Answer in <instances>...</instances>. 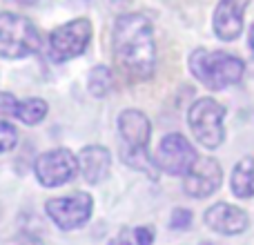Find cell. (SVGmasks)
<instances>
[{
	"label": "cell",
	"mask_w": 254,
	"mask_h": 245,
	"mask_svg": "<svg viewBox=\"0 0 254 245\" xmlns=\"http://www.w3.org/2000/svg\"><path fill=\"white\" fill-rule=\"evenodd\" d=\"M114 58L136 80L152 78L156 69L154 27L143 13H121L112 31Z\"/></svg>",
	"instance_id": "6da1fadb"
},
{
	"label": "cell",
	"mask_w": 254,
	"mask_h": 245,
	"mask_svg": "<svg viewBox=\"0 0 254 245\" xmlns=\"http://www.w3.org/2000/svg\"><path fill=\"white\" fill-rule=\"evenodd\" d=\"M149 119L138 110H125L119 116V134H121V154L123 161L134 170L147 172L149 176H158L156 158L149 154Z\"/></svg>",
	"instance_id": "7a4b0ae2"
},
{
	"label": "cell",
	"mask_w": 254,
	"mask_h": 245,
	"mask_svg": "<svg viewBox=\"0 0 254 245\" xmlns=\"http://www.w3.org/2000/svg\"><path fill=\"white\" fill-rule=\"evenodd\" d=\"M190 71L207 89L219 92V89H225L230 85H237L246 74V65H243L241 58L232 56L228 52L196 49L190 56Z\"/></svg>",
	"instance_id": "3957f363"
},
{
	"label": "cell",
	"mask_w": 254,
	"mask_h": 245,
	"mask_svg": "<svg viewBox=\"0 0 254 245\" xmlns=\"http://www.w3.org/2000/svg\"><path fill=\"white\" fill-rule=\"evenodd\" d=\"M40 49V34L36 25L22 13H0V56L16 61L27 58Z\"/></svg>",
	"instance_id": "277c9868"
},
{
	"label": "cell",
	"mask_w": 254,
	"mask_h": 245,
	"mask_svg": "<svg viewBox=\"0 0 254 245\" xmlns=\"http://www.w3.org/2000/svg\"><path fill=\"white\" fill-rule=\"evenodd\" d=\"M225 107L216 103L214 98H198L190 107L188 122L194 138L207 149H216L225 138Z\"/></svg>",
	"instance_id": "5b68a950"
},
{
	"label": "cell",
	"mask_w": 254,
	"mask_h": 245,
	"mask_svg": "<svg viewBox=\"0 0 254 245\" xmlns=\"http://www.w3.org/2000/svg\"><path fill=\"white\" fill-rule=\"evenodd\" d=\"M89 40H92V22L87 18H74L49 34L47 54L54 62L71 61L87 49Z\"/></svg>",
	"instance_id": "8992f818"
},
{
	"label": "cell",
	"mask_w": 254,
	"mask_h": 245,
	"mask_svg": "<svg viewBox=\"0 0 254 245\" xmlns=\"http://www.w3.org/2000/svg\"><path fill=\"white\" fill-rule=\"evenodd\" d=\"M94 210V201L87 192H76L71 196L49 198L45 212L52 223L61 230H78L89 221Z\"/></svg>",
	"instance_id": "52a82bcc"
},
{
	"label": "cell",
	"mask_w": 254,
	"mask_h": 245,
	"mask_svg": "<svg viewBox=\"0 0 254 245\" xmlns=\"http://www.w3.org/2000/svg\"><path fill=\"white\" fill-rule=\"evenodd\" d=\"M78 170V158L69 149H49L43 152L34 163V174L45 187H61L69 183Z\"/></svg>",
	"instance_id": "ba28073f"
},
{
	"label": "cell",
	"mask_w": 254,
	"mask_h": 245,
	"mask_svg": "<svg viewBox=\"0 0 254 245\" xmlns=\"http://www.w3.org/2000/svg\"><path fill=\"white\" fill-rule=\"evenodd\" d=\"M156 165L161 172L170 176H185L192 165L196 163V152H194L192 143L181 134H167L165 138L158 143L156 149Z\"/></svg>",
	"instance_id": "9c48e42d"
},
{
	"label": "cell",
	"mask_w": 254,
	"mask_h": 245,
	"mask_svg": "<svg viewBox=\"0 0 254 245\" xmlns=\"http://www.w3.org/2000/svg\"><path fill=\"white\" fill-rule=\"evenodd\" d=\"M221 181H223V172L219 161L212 156H203L196 158L192 170L183 176V189L188 196L205 198L221 187Z\"/></svg>",
	"instance_id": "30bf717a"
},
{
	"label": "cell",
	"mask_w": 254,
	"mask_h": 245,
	"mask_svg": "<svg viewBox=\"0 0 254 245\" xmlns=\"http://www.w3.org/2000/svg\"><path fill=\"white\" fill-rule=\"evenodd\" d=\"M250 0H219L214 11V34L221 40H234L243 31V13Z\"/></svg>",
	"instance_id": "8fae6325"
},
{
	"label": "cell",
	"mask_w": 254,
	"mask_h": 245,
	"mask_svg": "<svg viewBox=\"0 0 254 245\" xmlns=\"http://www.w3.org/2000/svg\"><path fill=\"white\" fill-rule=\"evenodd\" d=\"M205 223H207V228L214 230V232L232 237V234L246 232L250 219H248V214L241 207H234V205H230V203H216V205H212L210 210L205 212Z\"/></svg>",
	"instance_id": "7c38bea8"
},
{
	"label": "cell",
	"mask_w": 254,
	"mask_h": 245,
	"mask_svg": "<svg viewBox=\"0 0 254 245\" xmlns=\"http://www.w3.org/2000/svg\"><path fill=\"white\" fill-rule=\"evenodd\" d=\"M110 167H112V156L101 145H89L78 154V170L89 185L103 183L107 179V174H110Z\"/></svg>",
	"instance_id": "4fadbf2b"
},
{
	"label": "cell",
	"mask_w": 254,
	"mask_h": 245,
	"mask_svg": "<svg viewBox=\"0 0 254 245\" xmlns=\"http://www.w3.org/2000/svg\"><path fill=\"white\" fill-rule=\"evenodd\" d=\"M232 192L239 198L254 196V156H246L234 165L232 170Z\"/></svg>",
	"instance_id": "5bb4252c"
},
{
	"label": "cell",
	"mask_w": 254,
	"mask_h": 245,
	"mask_svg": "<svg viewBox=\"0 0 254 245\" xmlns=\"http://www.w3.org/2000/svg\"><path fill=\"white\" fill-rule=\"evenodd\" d=\"M47 112L49 105L43 98H27V101H20V105H18L16 119H20L25 125H38L47 116Z\"/></svg>",
	"instance_id": "9a60e30c"
},
{
	"label": "cell",
	"mask_w": 254,
	"mask_h": 245,
	"mask_svg": "<svg viewBox=\"0 0 254 245\" xmlns=\"http://www.w3.org/2000/svg\"><path fill=\"white\" fill-rule=\"evenodd\" d=\"M110 87H112V71L107 69L105 65L94 67V69L89 71V76H87L89 94H92V96H96V98H103L107 92H110Z\"/></svg>",
	"instance_id": "2e32d148"
},
{
	"label": "cell",
	"mask_w": 254,
	"mask_h": 245,
	"mask_svg": "<svg viewBox=\"0 0 254 245\" xmlns=\"http://www.w3.org/2000/svg\"><path fill=\"white\" fill-rule=\"evenodd\" d=\"M16 143H18L16 127H13L11 122H7V121H0V154L13 149L16 147Z\"/></svg>",
	"instance_id": "e0dca14e"
},
{
	"label": "cell",
	"mask_w": 254,
	"mask_h": 245,
	"mask_svg": "<svg viewBox=\"0 0 254 245\" xmlns=\"http://www.w3.org/2000/svg\"><path fill=\"white\" fill-rule=\"evenodd\" d=\"M18 105H20V101L13 94L0 92V116H16Z\"/></svg>",
	"instance_id": "ac0fdd59"
},
{
	"label": "cell",
	"mask_w": 254,
	"mask_h": 245,
	"mask_svg": "<svg viewBox=\"0 0 254 245\" xmlns=\"http://www.w3.org/2000/svg\"><path fill=\"white\" fill-rule=\"evenodd\" d=\"M192 225V212L185 207H176L172 214V228L174 230H188Z\"/></svg>",
	"instance_id": "d6986e66"
},
{
	"label": "cell",
	"mask_w": 254,
	"mask_h": 245,
	"mask_svg": "<svg viewBox=\"0 0 254 245\" xmlns=\"http://www.w3.org/2000/svg\"><path fill=\"white\" fill-rule=\"evenodd\" d=\"M134 241H136V245H152L154 243V232L149 228H136L134 230Z\"/></svg>",
	"instance_id": "ffe728a7"
},
{
	"label": "cell",
	"mask_w": 254,
	"mask_h": 245,
	"mask_svg": "<svg viewBox=\"0 0 254 245\" xmlns=\"http://www.w3.org/2000/svg\"><path fill=\"white\" fill-rule=\"evenodd\" d=\"M110 245H136V241H131V239H129V232H127V230H123V232H121L116 239H112Z\"/></svg>",
	"instance_id": "44dd1931"
},
{
	"label": "cell",
	"mask_w": 254,
	"mask_h": 245,
	"mask_svg": "<svg viewBox=\"0 0 254 245\" xmlns=\"http://www.w3.org/2000/svg\"><path fill=\"white\" fill-rule=\"evenodd\" d=\"M105 2L110 4V9H114V11H125L131 4V0H105Z\"/></svg>",
	"instance_id": "7402d4cb"
},
{
	"label": "cell",
	"mask_w": 254,
	"mask_h": 245,
	"mask_svg": "<svg viewBox=\"0 0 254 245\" xmlns=\"http://www.w3.org/2000/svg\"><path fill=\"white\" fill-rule=\"evenodd\" d=\"M250 49H252V54H254V25H252V29H250Z\"/></svg>",
	"instance_id": "603a6c76"
},
{
	"label": "cell",
	"mask_w": 254,
	"mask_h": 245,
	"mask_svg": "<svg viewBox=\"0 0 254 245\" xmlns=\"http://www.w3.org/2000/svg\"><path fill=\"white\" fill-rule=\"evenodd\" d=\"M16 2H20V4H34L36 0H16Z\"/></svg>",
	"instance_id": "cb8c5ba5"
}]
</instances>
